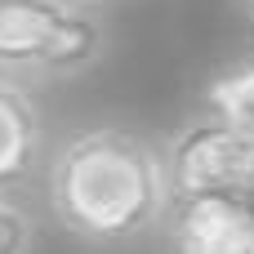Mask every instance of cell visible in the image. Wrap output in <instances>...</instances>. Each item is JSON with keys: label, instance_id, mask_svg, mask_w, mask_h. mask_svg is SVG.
I'll return each mask as SVG.
<instances>
[{"label": "cell", "instance_id": "6da1fadb", "mask_svg": "<svg viewBox=\"0 0 254 254\" xmlns=\"http://www.w3.org/2000/svg\"><path fill=\"white\" fill-rule=\"evenodd\" d=\"M45 192L58 228L98 250L147 237L174 205L165 152L125 125H94L67 138L49 161Z\"/></svg>", "mask_w": 254, "mask_h": 254}, {"label": "cell", "instance_id": "7a4b0ae2", "mask_svg": "<svg viewBox=\"0 0 254 254\" xmlns=\"http://www.w3.org/2000/svg\"><path fill=\"white\" fill-rule=\"evenodd\" d=\"M107 18L85 0H0V76L76 80L107 54Z\"/></svg>", "mask_w": 254, "mask_h": 254}, {"label": "cell", "instance_id": "3957f363", "mask_svg": "<svg viewBox=\"0 0 254 254\" xmlns=\"http://www.w3.org/2000/svg\"><path fill=\"white\" fill-rule=\"evenodd\" d=\"M165 170L174 196H205V192L254 196V134L228 125L214 112H201L165 143Z\"/></svg>", "mask_w": 254, "mask_h": 254}, {"label": "cell", "instance_id": "277c9868", "mask_svg": "<svg viewBox=\"0 0 254 254\" xmlns=\"http://www.w3.org/2000/svg\"><path fill=\"white\" fill-rule=\"evenodd\" d=\"M165 223L174 254H254V196H174Z\"/></svg>", "mask_w": 254, "mask_h": 254}, {"label": "cell", "instance_id": "5b68a950", "mask_svg": "<svg viewBox=\"0 0 254 254\" xmlns=\"http://www.w3.org/2000/svg\"><path fill=\"white\" fill-rule=\"evenodd\" d=\"M45 165V116L31 85L0 76V192L13 196Z\"/></svg>", "mask_w": 254, "mask_h": 254}, {"label": "cell", "instance_id": "8992f818", "mask_svg": "<svg viewBox=\"0 0 254 254\" xmlns=\"http://www.w3.org/2000/svg\"><path fill=\"white\" fill-rule=\"evenodd\" d=\"M205 112L254 134V49L219 63L205 80Z\"/></svg>", "mask_w": 254, "mask_h": 254}, {"label": "cell", "instance_id": "52a82bcc", "mask_svg": "<svg viewBox=\"0 0 254 254\" xmlns=\"http://www.w3.org/2000/svg\"><path fill=\"white\" fill-rule=\"evenodd\" d=\"M0 254H36V223L31 210L0 192Z\"/></svg>", "mask_w": 254, "mask_h": 254}, {"label": "cell", "instance_id": "ba28073f", "mask_svg": "<svg viewBox=\"0 0 254 254\" xmlns=\"http://www.w3.org/2000/svg\"><path fill=\"white\" fill-rule=\"evenodd\" d=\"M232 4H237V13H241L246 22H254V0H232Z\"/></svg>", "mask_w": 254, "mask_h": 254}, {"label": "cell", "instance_id": "9c48e42d", "mask_svg": "<svg viewBox=\"0 0 254 254\" xmlns=\"http://www.w3.org/2000/svg\"><path fill=\"white\" fill-rule=\"evenodd\" d=\"M85 4H94V9H107V4H116V0H85Z\"/></svg>", "mask_w": 254, "mask_h": 254}]
</instances>
